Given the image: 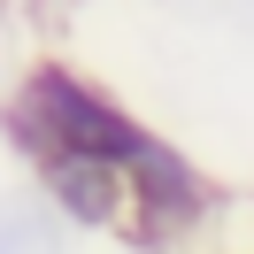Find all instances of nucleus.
Segmentation results:
<instances>
[{"label":"nucleus","instance_id":"423d86ee","mask_svg":"<svg viewBox=\"0 0 254 254\" xmlns=\"http://www.w3.org/2000/svg\"><path fill=\"white\" fill-rule=\"evenodd\" d=\"M247 8H254V0H247Z\"/></svg>","mask_w":254,"mask_h":254},{"label":"nucleus","instance_id":"39448f33","mask_svg":"<svg viewBox=\"0 0 254 254\" xmlns=\"http://www.w3.org/2000/svg\"><path fill=\"white\" fill-rule=\"evenodd\" d=\"M247 223H254V200H247ZM239 254H254V239H247V247H239Z\"/></svg>","mask_w":254,"mask_h":254},{"label":"nucleus","instance_id":"7ed1b4c3","mask_svg":"<svg viewBox=\"0 0 254 254\" xmlns=\"http://www.w3.org/2000/svg\"><path fill=\"white\" fill-rule=\"evenodd\" d=\"M31 192H39L77 239H124V223H131L124 162H100V154H47V162L31 170Z\"/></svg>","mask_w":254,"mask_h":254},{"label":"nucleus","instance_id":"f257e3e1","mask_svg":"<svg viewBox=\"0 0 254 254\" xmlns=\"http://www.w3.org/2000/svg\"><path fill=\"white\" fill-rule=\"evenodd\" d=\"M146 116L131 108V100H116L108 85L93 77V69L62 62V54H47V62H31L16 77V93L0 100V146L23 162V170H39L47 154H100V162H131L146 139Z\"/></svg>","mask_w":254,"mask_h":254},{"label":"nucleus","instance_id":"20e7f679","mask_svg":"<svg viewBox=\"0 0 254 254\" xmlns=\"http://www.w3.org/2000/svg\"><path fill=\"white\" fill-rule=\"evenodd\" d=\"M0 254H77V231L39 192H0Z\"/></svg>","mask_w":254,"mask_h":254},{"label":"nucleus","instance_id":"f03ea898","mask_svg":"<svg viewBox=\"0 0 254 254\" xmlns=\"http://www.w3.org/2000/svg\"><path fill=\"white\" fill-rule=\"evenodd\" d=\"M124 185H131L124 239L139 254H185L192 239H208L216 216H223V185L170 139V131H146L139 139V154L124 162Z\"/></svg>","mask_w":254,"mask_h":254}]
</instances>
